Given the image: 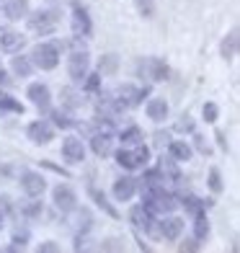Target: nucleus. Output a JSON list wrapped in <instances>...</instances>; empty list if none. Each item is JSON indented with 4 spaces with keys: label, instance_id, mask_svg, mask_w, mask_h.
<instances>
[{
    "label": "nucleus",
    "instance_id": "nucleus-1",
    "mask_svg": "<svg viewBox=\"0 0 240 253\" xmlns=\"http://www.w3.org/2000/svg\"><path fill=\"white\" fill-rule=\"evenodd\" d=\"M142 207L153 214H173L178 202L165 186H142Z\"/></svg>",
    "mask_w": 240,
    "mask_h": 253
},
{
    "label": "nucleus",
    "instance_id": "nucleus-2",
    "mask_svg": "<svg viewBox=\"0 0 240 253\" xmlns=\"http://www.w3.org/2000/svg\"><path fill=\"white\" fill-rule=\"evenodd\" d=\"M62 57V44L60 42H41L31 49V62L41 70H54Z\"/></svg>",
    "mask_w": 240,
    "mask_h": 253
},
{
    "label": "nucleus",
    "instance_id": "nucleus-3",
    "mask_svg": "<svg viewBox=\"0 0 240 253\" xmlns=\"http://www.w3.org/2000/svg\"><path fill=\"white\" fill-rule=\"evenodd\" d=\"M114 158H117V163H119L124 170L145 168V166H147V160H150V147H147L145 142L134 145L132 150H129V147H121V150L114 153Z\"/></svg>",
    "mask_w": 240,
    "mask_h": 253
},
{
    "label": "nucleus",
    "instance_id": "nucleus-4",
    "mask_svg": "<svg viewBox=\"0 0 240 253\" xmlns=\"http://www.w3.org/2000/svg\"><path fill=\"white\" fill-rule=\"evenodd\" d=\"M57 24H60V10L54 8H47V10H37V13L29 16V29L41 34V37H47V34H52L57 29Z\"/></svg>",
    "mask_w": 240,
    "mask_h": 253
},
{
    "label": "nucleus",
    "instance_id": "nucleus-5",
    "mask_svg": "<svg viewBox=\"0 0 240 253\" xmlns=\"http://www.w3.org/2000/svg\"><path fill=\"white\" fill-rule=\"evenodd\" d=\"M90 70V60H88V52L83 49H75L70 57H67V75H70L73 83H83L85 75Z\"/></svg>",
    "mask_w": 240,
    "mask_h": 253
},
{
    "label": "nucleus",
    "instance_id": "nucleus-6",
    "mask_svg": "<svg viewBox=\"0 0 240 253\" xmlns=\"http://www.w3.org/2000/svg\"><path fill=\"white\" fill-rule=\"evenodd\" d=\"M137 73H140L142 78H150L153 83H163V80H168V75H170L168 65L163 60H158V57H147V60H142L140 65H137Z\"/></svg>",
    "mask_w": 240,
    "mask_h": 253
},
{
    "label": "nucleus",
    "instance_id": "nucleus-7",
    "mask_svg": "<svg viewBox=\"0 0 240 253\" xmlns=\"http://www.w3.org/2000/svg\"><path fill=\"white\" fill-rule=\"evenodd\" d=\"M52 202H54V207L62 214H70V212L78 210V197H75V191L67 186V183H60V186L52 189Z\"/></svg>",
    "mask_w": 240,
    "mask_h": 253
},
{
    "label": "nucleus",
    "instance_id": "nucleus-8",
    "mask_svg": "<svg viewBox=\"0 0 240 253\" xmlns=\"http://www.w3.org/2000/svg\"><path fill=\"white\" fill-rule=\"evenodd\" d=\"M147 93H150L147 88H134L132 83H124V85H119V88H117V96H119V98H117V103H119L121 109L140 106L142 98H145Z\"/></svg>",
    "mask_w": 240,
    "mask_h": 253
},
{
    "label": "nucleus",
    "instance_id": "nucleus-9",
    "mask_svg": "<svg viewBox=\"0 0 240 253\" xmlns=\"http://www.w3.org/2000/svg\"><path fill=\"white\" fill-rule=\"evenodd\" d=\"M26 137H29L34 145H49V142L54 140V129H52L49 122L39 119V122H31V124L26 126Z\"/></svg>",
    "mask_w": 240,
    "mask_h": 253
},
{
    "label": "nucleus",
    "instance_id": "nucleus-10",
    "mask_svg": "<svg viewBox=\"0 0 240 253\" xmlns=\"http://www.w3.org/2000/svg\"><path fill=\"white\" fill-rule=\"evenodd\" d=\"M70 24H73V34H75V37H90V31H93V24H90L88 10L80 5V3H73Z\"/></svg>",
    "mask_w": 240,
    "mask_h": 253
},
{
    "label": "nucleus",
    "instance_id": "nucleus-11",
    "mask_svg": "<svg viewBox=\"0 0 240 253\" xmlns=\"http://www.w3.org/2000/svg\"><path fill=\"white\" fill-rule=\"evenodd\" d=\"M129 222L137 230H145V233H155V214L150 210H145L142 204H137L129 210Z\"/></svg>",
    "mask_w": 240,
    "mask_h": 253
},
{
    "label": "nucleus",
    "instance_id": "nucleus-12",
    "mask_svg": "<svg viewBox=\"0 0 240 253\" xmlns=\"http://www.w3.org/2000/svg\"><path fill=\"white\" fill-rule=\"evenodd\" d=\"M21 189H24L29 197L37 199L44 194V189H47V181H44V176L37 173V170H24V173H21Z\"/></svg>",
    "mask_w": 240,
    "mask_h": 253
},
{
    "label": "nucleus",
    "instance_id": "nucleus-13",
    "mask_svg": "<svg viewBox=\"0 0 240 253\" xmlns=\"http://www.w3.org/2000/svg\"><path fill=\"white\" fill-rule=\"evenodd\" d=\"M62 160L70 163V166L83 163L85 160V147H83V142H80L78 137H65L62 140Z\"/></svg>",
    "mask_w": 240,
    "mask_h": 253
},
{
    "label": "nucleus",
    "instance_id": "nucleus-14",
    "mask_svg": "<svg viewBox=\"0 0 240 253\" xmlns=\"http://www.w3.org/2000/svg\"><path fill=\"white\" fill-rule=\"evenodd\" d=\"M24 44H26V37L21 31H13V29H0V49L3 52H10V54H16L24 49Z\"/></svg>",
    "mask_w": 240,
    "mask_h": 253
},
{
    "label": "nucleus",
    "instance_id": "nucleus-15",
    "mask_svg": "<svg viewBox=\"0 0 240 253\" xmlns=\"http://www.w3.org/2000/svg\"><path fill=\"white\" fill-rule=\"evenodd\" d=\"M26 96L31 98V103H34L39 111H49V106H52V93H49V88L44 85V83H31L29 90H26Z\"/></svg>",
    "mask_w": 240,
    "mask_h": 253
},
{
    "label": "nucleus",
    "instance_id": "nucleus-16",
    "mask_svg": "<svg viewBox=\"0 0 240 253\" xmlns=\"http://www.w3.org/2000/svg\"><path fill=\"white\" fill-rule=\"evenodd\" d=\"M134 194H137V178L121 176L119 181H114V197H117V202H129Z\"/></svg>",
    "mask_w": 240,
    "mask_h": 253
},
{
    "label": "nucleus",
    "instance_id": "nucleus-17",
    "mask_svg": "<svg viewBox=\"0 0 240 253\" xmlns=\"http://www.w3.org/2000/svg\"><path fill=\"white\" fill-rule=\"evenodd\" d=\"M181 233H184V220H181V217L168 214V217L160 220V235H163L165 240H178Z\"/></svg>",
    "mask_w": 240,
    "mask_h": 253
},
{
    "label": "nucleus",
    "instance_id": "nucleus-18",
    "mask_svg": "<svg viewBox=\"0 0 240 253\" xmlns=\"http://www.w3.org/2000/svg\"><path fill=\"white\" fill-rule=\"evenodd\" d=\"M90 147H93V153L98 158H106L114 153V140L109 132H96L93 137H90Z\"/></svg>",
    "mask_w": 240,
    "mask_h": 253
},
{
    "label": "nucleus",
    "instance_id": "nucleus-19",
    "mask_svg": "<svg viewBox=\"0 0 240 253\" xmlns=\"http://www.w3.org/2000/svg\"><path fill=\"white\" fill-rule=\"evenodd\" d=\"M147 119H153V122H165L168 119V101L165 98H150L147 101Z\"/></svg>",
    "mask_w": 240,
    "mask_h": 253
},
{
    "label": "nucleus",
    "instance_id": "nucleus-20",
    "mask_svg": "<svg viewBox=\"0 0 240 253\" xmlns=\"http://www.w3.org/2000/svg\"><path fill=\"white\" fill-rule=\"evenodd\" d=\"M88 194H90V199H93L96 202V207H101V210H104L109 217H114V220H117V217H119V212H117V207H114L109 199H106V194L104 191H101V189H96V186H90L88 189Z\"/></svg>",
    "mask_w": 240,
    "mask_h": 253
},
{
    "label": "nucleus",
    "instance_id": "nucleus-21",
    "mask_svg": "<svg viewBox=\"0 0 240 253\" xmlns=\"http://www.w3.org/2000/svg\"><path fill=\"white\" fill-rule=\"evenodd\" d=\"M29 16V0H5V18L18 21Z\"/></svg>",
    "mask_w": 240,
    "mask_h": 253
},
{
    "label": "nucleus",
    "instance_id": "nucleus-22",
    "mask_svg": "<svg viewBox=\"0 0 240 253\" xmlns=\"http://www.w3.org/2000/svg\"><path fill=\"white\" fill-rule=\"evenodd\" d=\"M158 170H160V176H163V181H173V183L181 181V170H178L173 158H163V160H160V166H158Z\"/></svg>",
    "mask_w": 240,
    "mask_h": 253
},
{
    "label": "nucleus",
    "instance_id": "nucleus-23",
    "mask_svg": "<svg viewBox=\"0 0 240 253\" xmlns=\"http://www.w3.org/2000/svg\"><path fill=\"white\" fill-rule=\"evenodd\" d=\"M209 204H212V199L201 202L199 197H194V194L184 197V210H186V214H191V217H199V214H204V212H207V207H209Z\"/></svg>",
    "mask_w": 240,
    "mask_h": 253
},
{
    "label": "nucleus",
    "instance_id": "nucleus-24",
    "mask_svg": "<svg viewBox=\"0 0 240 253\" xmlns=\"http://www.w3.org/2000/svg\"><path fill=\"white\" fill-rule=\"evenodd\" d=\"M168 155L176 163H186V160H191V147L181 140H173V142H168Z\"/></svg>",
    "mask_w": 240,
    "mask_h": 253
},
{
    "label": "nucleus",
    "instance_id": "nucleus-25",
    "mask_svg": "<svg viewBox=\"0 0 240 253\" xmlns=\"http://www.w3.org/2000/svg\"><path fill=\"white\" fill-rule=\"evenodd\" d=\"M10 70H13L18 78H29L31 70H34V62H31V57H24V54H18L10 60Z\"/></svg>",
    "mask_w": 240,
    "mask_h": 253
},
{
    "label": "nucleus",
    "instance_id": "nucleus-26",
    "mask_svg": "<svg viewBox=\"0 0 240 253\" xmlns=\"http://www.w3.org/2000/svg\"><path fill=\"white\" fill-rule=\"evenodd\" d=\"M145 140V137H142V129H140V126H127V129H121V134H119V142L124 145V147H134V145H140Z\"/></svg>",
    "mask_w": 240,
    "mask_h": 253
},
{
    "label": "nucleus",
    "instance_id": "nucleus-27",
    "mask_svg": "<svg viewBox=\"0 0 240 253\" xmlns=\"http://www.w3.org/2000/svg\"><path fill=\"white\" fill-rule=\"evenodd\" d=\"M220 54L225 57V60H233V57L238 54V31H230V34H227V37L222 39Z\"/></svg>",
    "mask_w": 240,
    "mask_h": 253
},
{
    "label": "nucleus",
    "instance_id": "nucleus-28",
    "mask_svg": "<svg viewBox=\"0 0 240 253\" xmlns=\"http://www.w3.org/2000/svg\"><path fill=\"white\" fill-rule=\"evenodd\" d=\"M24 103L16 101L13 96H8V93H0V114H24Z\"/></svg>",
    "mask_w": 240,
    "mask_h": 253
},
{
    "label": "nucleus",
    "instance_id": "nucleus-29",
    "mask_svg": "<svg viewBox=\"0 0 240 253\" xmlns=\"http://www.w3.org/2000/svg\"><path fill=\"white\" fill-rule=\"evenodd\" d=\"M207 235H209V220H207V214L194 217V238H197V240H204Z\"/></svg>",
    "mask_w": 240,
    "mask_h": 253
},
{
    "label": "nucleus",
    "instance_id": "nucleus-30",
    "mask_svg": "<svg viewBox=\"0 0 240 253\" xmlns=\"http://www.w3.org/2000/svg\"><path fill=\"white\" fill-rule=\"evenodd\" d=\"M21 214L29 217V220H37V217L44 214V207H41V202H29L26 207H21Z\"/></svg>",
    "mask_w": 240,
    "mask_h": 253
},
{
    "label": "nucleus",
    "instance_id": "nucleus-31",
    "mask_svg": "<svg viewBox=\"0 0 240 253\" xmlns=\"http://www.w3.org/2000/svg\"><path fill=\"white\" fill-rule=\"evenodd\" d=\"M142 186H163V176H160V170H158V168L145 170V176H142Z\"/></svg>",
    "mask_w": 240,
    "mask_h": 253
},
{
    "label": "nucleus",
    "instance_id": "nucleus-32",
    "mask_svg": "<svg viewBox=\"0 0 240 253\" xmlns=\"http://www.w3.org/2000/svg\"><path fill=\"white\" fill-rule=\"evenodd\" d=\"M209 189L214 194H220L225 189V183H222V173H220V168H209Z\"/></svg>",
    "mask_w": 240,
    "mask_h": 253
},
{
    "label": "nucleus",
    "instance_id": "nucleus-33",
    "mask_svg": "<svg viewBox=\"0 0 240 253\" xmlns=\"http://www.w3.org/2000/svg\"><path fill=\"white\" fill-rule=\"evenodd\" d=\"M52 119H54V124L60 126V129H70V126L75 124V122L65 114V111H52Z\"/></svg>",
    "mask_w": 240,
    "mask_h": 253
},
{
    "label": "nucleus",
    "instance_id": "nucleus-34",
    "mask_svg": "<svg viewBox=\"0 0 240 253\" xmlns=\"http://www.w3.org/2000/svg\"><path fill=\"white\" fill-rule=\"evenodd\" d=\"M117 65H119V60H117V54H106V57H101V73H114L117 70Z\"/></svg>",
    "mask_w": 240,
    "mask_h": 253
},
{
    "label": "nucleus",
    "instance_id": "nucleus-35",
    "mask_svg": "<svg viewBox=\"0 0 240 253\" xmlns=\"http://www.w3.org/2000/svg\"><path fill=\"white\" fill-rule=\"evenodd\" d=\"M201 114H204V122L214 124V122H217V117H220V109H217V103H204Z\"/></svg>",
    "mask_w": 240,
    "mask_h": 253
},
{
    "label": "nucleus",
    "instance_id": "nucleus-36",
    "mask_svg": "<svg viewBox=\"0 0 240 253\" xmlns=\"http://www.w3.org/2000/svg\"><path fill=\"white\" fill-rule=\"evenodd\" d=\"M194 129H197L194 119L189 117V114H184V117H181V122L176 124V132H194Z\"/></svg>",
    "mask_w": 240,
    "mask_h": 253
},
{
    "label": "nucleus",
    "instance_id": "nucleus-37",
    "mask_svg": "<svg viewBox=\"0 0 240 253\" xmlns=\"http://www.w3.org/2000/svg\"><path fill=\"white\" fill-rule=\"evenodd\" d=\"M26 243H29V233L24 230V233H16V235H13V243L8 246V251H18V248H24Z\"/></svg>",
    "mask_w": 240,
    "mask_h": 253
},
{
    "label": "nucleus",
    "instance_id": "nucleus-38",
    "mask_svg": "<svg viewBox=\"0 0 240 253\" xmlns=\"http://www.w3.org/2000/svg\"><path fill=\"white\" fill-rule=\"evenodd\" d=\"M83 83H85V90H98V85H101V75H90V73H88Z\"/></svg>",
    "mask_w": 240,
    "mask_h": 253
},
{
    "label": "nucleus",
    "instance_id": "nucleus-39",
    "mask_svg": "<svg viewBox=\"0 0 240 253\" xmlns=\"http://www.w3.org/2000/svg\"><path fill=\"white\" fill-rule=\"evenodd\" d=\"M62 96H65V103H67V106H78V103H80V101H75V93H73L70 88H65Z\"/></svg>",
    "mask_w": 240,
    "mask_h": 253
},
{
    "label": "nucleus",
    "instance_id": "nucleus-40",
    "mask_svg": "<svg viewBox=\"0 0 240 253\" xmlns=\"http://www.w3.org/2000/svg\"><path fill=\"white\" fill-rule=\"evenodd\" d=\"M10 210H13V204H10V199L5 197V194H3V197H0V212H3V214H8Z\"/></svg>",
    "mask_w": 240,
    "mask_h": 253
},
{
    "label": "nucleus",
    "instance_id": "nucleus-41",
    "mask_svg": "<svg viewBox=\"0 0 240 253\" xmlns=\"http://www.w3.org/2000/svg\"><path fill=\"white\" fill-rule=\"evenodd\" d=\"M37 251H39V253H54V251H60V248H57V246L52 243V240H47V243H41Z\"/></svg>",
    "mask_w": 240,
    "mask_h": 253
},
{
    "label": "nucleus",
    "instance_id": "nucleus-42",
    "mask_svg": "<svg viewBox=\"0 0 240 253\" xmlns=\"http://www.w3.org/2000/svg\"><path fill=\"white\" fill-rule=\"evenodd\" d=\"M178 248H181V251H199V246H197V238H194V240H186V243H181Z\"/></svg>",
    "mask_w": 240,
    "mask_h": 253
},
{
    "label": "nucleus",
    "instance_id": "nucleus-43",
    "mask_svg": "<svg viewBox=\"0 0 240 253\" xmlns=\"http://www.w3.org/2000/svg\"><path fill=\"white\" fill-rule=\"evenodd\" d=\"M214 137H217V145H220V147H222V150H227V142H225V134H222V132H217Z\"/></svg>",
    "mask_w": 240,
    "mask_h": 253
},
{
    "label": "nucleus",
    "instance_id": "nucleus-44",
    "mask_svg": "<svg viewBox=\"0 0 240 253\" xmlns=\"http://www.w3.org/2000/svg\"><path fill=\"white\" fill-rule=\"evenodd\" d=\"M194 140H197V147H199L201 153H207V145H204V137H199V134H197V137H194Z\"/></svg>",
    "mask_w": 240,
    "mask_h": 253
},
{
    "label": "nucleus",
    "instance_id": "nucleus-45",
    "mask_svg": "<svg viewBox=\"0 0 240 253\" xmlns=\"http://www.w3.org/2000/svg\"><path fill=\"white\" fill-rule=\"evenodd\" d=\"M8 83V73L3 70V67H0V85H5Z\"/></svg>",
    "mask_w": 240,
    "mask_h": 253
},
{
    "label": "nucleus",
    "instance_id": "nucleus-46",
    "mask_svg": "<svg viewBox=\"0 0 240 253\" xmlns=\"http://www.w3.org/2000/svg\"><path fill=\"white\" fill-rule=\"evenodd\" d=\"M47 3H52V5H62V3H70V0H47Z\"/></svg>",
    "mask_w": 240,
    "mask_h": 253
},
{
    "label": "nucleus",
    "instance_id": "nucleus-47",
    "mask_svg": "<svg viewBox=\"0 0 240 253\" xmlns=\"http://www.w3.org/2000/svg\"><path fill=\"white\" fill-rule=\"evenodd\" d=\"M3 227H5V214L0 212V230H3Z\"/></svg>",
    "mask_w": 240,
    "mask_h": 253
}]
</instances>
